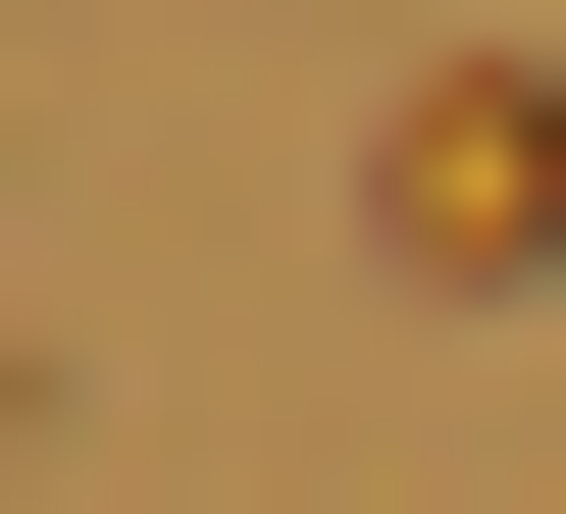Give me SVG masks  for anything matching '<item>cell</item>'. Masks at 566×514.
Here are the masks:
<instances>
[{
  "instance_id": "6da1fadb",
  "label": "cell",
  "mask_w": 566,
  "mask_h": 514,
  "mask_svg": "<svg viewBox=\"0 0 566 514\" xmlns=\"http://www.w3.org/2000/svg\"><path fill=\"white\" fill-rule=\"evenodd\" d=\"M360 258L515 308V258H566V52H412V103H360Z\"/></svg>"
}]
</instances>
